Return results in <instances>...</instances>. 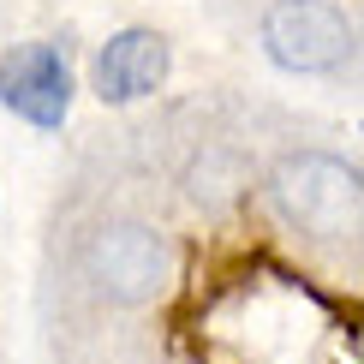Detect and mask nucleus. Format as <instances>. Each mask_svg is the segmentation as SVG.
<instances>
[{
  "mask_svg": "<svg viewBox=\"0 0 364 364\" xmlns=\"http://www.w3.org/2000/svg\"><path fill=\"white\" fill-rule=\"evenodd\" d=\"M168 78V42L156 30H119L108 36V48L96 54V96L102 102H144L156 96Z\"/></svg>",
  "mask_w": 364,
  "mask_h": 364,
  "instance_id": "obj_5",
  "label": "nucleus"
},
{
  "mask_svg": "<svg viewBox=\"0 0 364 364\" xmlns=\"http://www.w3.org/2000/svg\"><path fill=\"white\" fill-rule=\"evenodd\" d=\"M168 269H173V257H168V239H161L156 227L114 221V227H102V233L90 239V281L108 299H119V305L156 299L161 287H168Z\"/></svg>",
  "mask_w": 364,
  "mask_h": 364,
  "instance_id": "obj_3",
  "label": "nucleus"
},
{
  "mask_svg": "<svg viewBox=\"0 0 364 364\" xmlns=\"http://www.w3.org/2000/svg\"><path fill=\"white\" fill-rule=\"evenodd\" d=\"M275 203L311 239H353L358 233V168L341 156H293L275 173Z\"/></svg>",
  "mask_w": 364,
  "mask_h": 364,
  "instance_id": "obj_1",
  "label": "nucleus"
},
{
  "mask_svg": "<svg viewBox=\"0 0 364 364\" xmlns=\"http://www.w3.org/2000/svg\"><path fill=\"white\" fill-rule=\"evenodd\" d=\"M0 102H12V114L30 119V126L54 132L72 114V72L60 60V48H48V42L12 48L0 60Z\"/></svg>",
  "mask_w": 364,
  "mask_h": 364,
  "instance_id": "obj_4",
  "label": "nucleus"
},
{
  "mask_svg": "<svg viewBox=\"0 0 364 364\" xmlns=\"http://www.w3.org/2000/svg\"><path fill=\"white\" fill-rule=\"evenodd\" d=\"M221 168H227V173H215V149H209V156L191 168V197H197V203H209V209H227L239 191L251 186V173H245V161H239V156H227Z\"/></svg>",
  "mask_w": 364,
  "mask_h": 364,
  "instance_id": "obj_6",
  "label": "nucleus"
},
{
  "mask_svg": "<svg viewBox=\"0 0 364 364\" xmlns=\"http://www.w3.org/2000/svg\"><path fill=\"white\" fill-rule=\"evenodd\" d=\"M263 48L281 72H341L353 60V18L328 0H275L263 12Z\"/></svg>",
  "mask_w": 364,
  "mask_h": 364,
  "instance_id": "obj_2",
  "label": "nucleus"
}]
</instances>
